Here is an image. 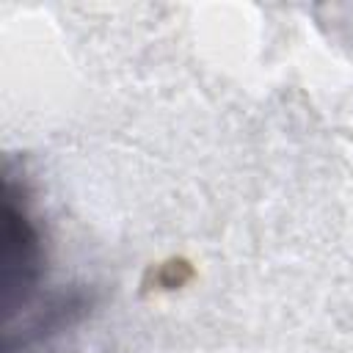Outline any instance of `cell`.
<instances>
[{
    "label": "cell",
    "mask_w": 353,
    "mask_h": 353,
    "mask_svg": "<svg viewBox=\"0 0 353 353\" xmlns=\"http://www.w3.org/2000/svg\"><path fill=\"white\" fill-rule=\"evenodd\" d=\"M6 309H14V301L28 295V290L36 281L39 273V248H36V234L25 218L14 207V199L6 204Z\"/></svg>",
    "instance_id": "1"
}]
</instances>
